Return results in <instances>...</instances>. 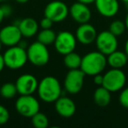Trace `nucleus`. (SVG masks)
<instances>
[{
    "label": "nucleus",
    "instance_id": "f257e3e1",
    "mask_svg": "<svg viewBox=\"0 0 128 128\" xmlns=\"http://www.w3.org/2000/svg\"><path fill=\"white\" fill-rule=\"evenodd\" d=\"M37 92L43 102L54 103L62 96V85L56 77L48 76L39 82Z\"/></svg>",
    "mask_w": 128,
    "mask_h": 128
},
{
    "label": "nucleus",
    "instance_id": "f03ea898",
    "mask_svg": "<svg viewBox=\"0 0 128 128\" xmlns=\"http://www.w3.org/2000/svg\"><path fill=\"white\" fill-rule=\"evenodd\" d=\"M107 65V57L99 51H93L86 54L82 58L80 68L87 76L101 74Z\"/></svg>",
    "mask_w": 128,
    "mask_h": 128
},
{
    "label": "nucleus",
    "instance_id": "7ed1b4c3",
    "mask_svg": "<svg viewBox=\"0 0 128 128\" xmlns=\"http://www.w3.org/2000/svg\"><path fill=\"white\" fill-rule=\"evenodd\" d=\"M3 55L6 66L10 70H18L23 68L28 60L26 49L20 45L9 46Z\"/></svg>",
    "mask_w": 128,
    "mask_h": 128
},
{
    "label": "nucleus",
    "instance_id": "20e7f679",
    "mask_svg": "<svg viewBox=\"0 0 128 128\" xmlns=\"http://www.w3.org/2000/svg\"><path fill=\"white\" fill-rule=\"evenodd\" d=\"M26 53L28 60L36 67H43L49 62L50 54L48 46L38 40L27 46Z\"/></svg>",
    "mask_w": 128,
    "mask_h": 128
},
{
    "label": "nucleus",
    "instance_id": "39448f33",
    "mask_svg": "<svg viewBox=\"0 0 128 128\" xmlns=\"http://www.w3.org/2000/svg\"><path fill=\"white\" fill-rule=\"evenodd\" d=\"M126 82V76L121 68H113L104 75L103 85L110 92H117L124 89Z\"/></svg>",
    "mask_w": 128,
    "mask_h": 128
},
{
    "label": "nucleus",
    "instance_id": "423d86ee",
    "mask_svg": "<svg viewBox=\"0 0 128 128\" xmlns=\"http://www.w3.org/2000/svg\"><path fill=\"white\" fill-rule=\"evenodd\" d=\"M15 108L18 113L25 118H32L40 112V103L32 95H20L16 100Z\"/></svg>",
    "mask_w": 128,
    "mask_h": 128
},
{
    "label": "nucleus",
    "instance_id": "0eeeda50",
    "mask_svg": "<svg viewBox=\"0 0 128 128\" xmlns=\"http://www.w3.org/2000/svg\"><path fill=\"white\" fill-rule=\"evenodd\" d=\"M84 76L85 74L81 68L70 70L64 79V88L67 92L72 95L80 92L84 87Z\"/></svg>",
    "mask_w": 128,
    "mask_h": 128
},
{
    "label": "nucleus",
    "instance_id": "6e6552de",
    "mask_svg": "<svg viewBox=\"0 0 128 128\" xmlns=\"http://www.w3.org/2000/svg\"><path fill=\"white\" fill-rule=\"evenodd\" d=\"M70 9L67 4L60 0L48 3L44 10V16L49 18L54 23L62 22L68 16Z\"/></svg>",
    "mask_w": 128,
    "mask_h": 128
},
{
    "label": "nucleus",
    "instance_id": "1a4fd4ad",
    "mask_svg": "<svg viewBox=\"0 0 128 128\" xmlns=\"http://www.w3.org/2000/svg\"><path fill=\"white\" fill-rule=\"evenodd\" d=\"M96 48L99 52L105 55H108L118 49V41L117 36H115L110 31H103L99 32L96 38Z\"/></svg>",
    "mask_w": 128,
    "mask_h": 128
},
{
    "label": "nucleus",
    "instance_id": "9d476101",
    "mask_svg": "<svg viewBox=\"0 0 128 128\" xmlns=\"http://www.w3.org/2000/svg\"><path fill=\"white\" fill-rule=\"evenodd\" d=\"M76 38L73 34L68 31H62L57 34L54 43L55 50L60 54L65 55L70 52L75 51L76 46Z\"/></svg>",
    "mask_w": 128,
    "mask_h": 128
},
{
    "label": "nucleus",
    "instance_id": "9b49d317",
    "mask_svg": "<svg viewBox=\"0 0 128 128\" xmlns=\"http://www.w3.org/2000/svg\"><path fill=\"white\" fill-rule=\"evenodd\" d=\"M22 34L18 25L12 24L3 27L0 30V40L6 46H16L20 42Z\"/></svg>",
    "mask_w": 128,
    "mask_h": 128
},
{
    "label": "nucleus",
    "instance_id": "f8f14e48",
    "mask_svg": "<svg viewBox=\"0 0 128 128\" xmlns=\"http://www.w3.org/2000/svg\"><path fill=\"white\" fill-rule=\"evenodd\" d=\"M15 84L20 95H32L37 91L39 82L34 76L24 74L18 77Z\"/></svg>",
    "mask_w": 128,
    "mask_h": 128
},
{
    "label": "nucleus",
    "instance_id": "ddd939ff",
    "mask_svg": "<svg viewBox=\"0 0 128 128\" xmlns=\"http://www.w3.org/2000/svg\"><path fill=\"white\" fill-rule=\"evenodd\" d=\"M98 36L96 28L91 24L84 23L80 24L76 31V38L77 41L82 45H90L96 40Z\"/></svg>",
    "mask_w": 128,
    "mask_h": 128
},
{
    "label": "nucleus",
    "instance_id": "4468645a",
    "mask_svg": "<svg viewBox=\"0 0 128 128\" xmlns=\"http://www.w3.org/2000/svg\"><path fill=\"white\" fill-rule=\"evenodd\" d=\"M70 14L71 18L79 24L88 23L91 18V11L88 4L78 1L70 6Z\"/></svg>",
    "mask_w": 128,
    "mask_h": 128
},
{
    "label": "nucleus",
    "instance_id": "2eb2a0df",
    "mask_svg": "<svg viewBox=\"0 0 128 128\" xmlns=\"http://www.w3.org/2000/svg\"><path fill=\"white\" fill-rule=\"evenodd\" d=\"M54 108L56 112L62 118H71L74 116L76 110V104L71 98L68 96H60L56 101L54 102Z\"/></svg>",
    "mask_w": 128,
    "mask_h": 128
},
{
    "label": "nucleus",
    "instance_id": "dca6fc26",
    "mask_svg": "<svg viewBox=\"0 0 128 128\" xmlns=\"http://www.w3.org/2000/svg\"><path fill=\"white\" fill-rule=\"evenodd\" d=\"M94 4L98 13L105 18H112L119 11L118 0H96Z\"/></svg>",
    "mask_w": 128,
    "mask_h": 128
},
{
    "label": "nucleus",
    "instance_id": "f3484780",
    "mask_svg": "<svg viewBox=\"0 0 128 128\" xmlns=\"http://www.w3.org/2000/svg\"><path fill=\"white\" fill-rule=\"evenodd\" d=\"M16 25H18L22 36L26 38H32L35 35L39 30L40 26L38 22L32 18H23Z\"/></svg>",
    "mask_w": 128,
    "mask_h": 128
},
{
    "label": "nucleus",
    "instance_id": "a211bd4d",
    "mask_svg": "<svg viewBox=\"0 0 128 128\" xmlns=\"http://www.w3.org/2000/svg\"><path fill=\"white\" fill-rule=\"evenodd\" d=\"M128 62V56L124 51L115 50L112 54L107 55V64L110 68H122L126 66Z\"/></svg>",
    "mask_w": 128,
    "mask_h": 128
},
{
    "label": "nucleus",
    "instance_id": "6ab92c4d",
    "mask_svg": "<svg viewBox=\"0 0 128 128\" xmlns=\"http://www.w3.org/2000/svg\"><path fill=\"white\" fill-rule=\"evenodd\" d=\"M110 93L112 92L104 86L98 87L95 90L94 95H93L95 104L99 107H106L107 105H109V104L110 103V100H112Z\"/></svg>",
    "mask_w": 128,
    "mask_h": 128
},
{
    "label": "nucleus",
    "instance_id": "aec40b11",
    "mask_svg": "<svg viewBox=\"0 0 128 128\" xmlns=\"http://www.w3.org/2000/svg\"><path fill=\"white\" fill-rule=\"evenodd\" d=\"M82 58L79 54L76 53L75 51L70 52L64 55L63 62L64 65L68 68V70H76L80 68L81 63H82Z\"/></svg>",
    "mask_w": 128,
    "mask_h": 128
},
{
    "label": "nucleus",
    "instance_id": "412c9836",
    "mask_svg": "<svg viewBox=\"0 0 128 128\" xmlns=\"http://www.w3.org/2000/svg\"><path fill=\"white\" fill-rule=\"evenodd\" d=\"M56 35L57 34L51 28L42 29L38 34L37 40L42 44L46 45V46H50V45L54 43Z\"/></svg>",
    "mask_w": 128,
    "mask_h": 128
},
{
    "label": "nucleus",
    "instance_id": "4be33fe9",
    "mask_svg": "<svg viewBox=\"0 0 128 128\" xmlns=\"http://www.w3.org/2000/svg\"><path fill=\"white\" fill-rule=\"evenodd\" d=\"M17 94H18V90L16 84L13 82H6L0 88V95L2 98L6 99L13 98Z\"/></svg>",
    "mask_w": 128,
    "mask_h": 128
},
{
    "label": "nucleus",
    "instance_id": "5701e85b",
    "mask_svg": "<svg viewBox=\"0 0 128 128\" xmlns=\"http://www.w3.org/2000/svg\"><path fill=\"white\" fill-rule=\"evenodd\" d=\"M32 124L36 128H46L49 126V119L43 112H38L35 115L31 118Z\"/></svg>",
    "mask_w": 128,
    "mask_h": 128
},
{
    "label": "nucleus",
    "instance_id": "b1692460",
    "mask_svg": "<svg viewBox=\"0 0 128 128\" xmlns=\"http://www.w3.org/2000/svg\"><path fill=\"white\" fill-rule=\"evenodd\" d=\"M109 31L112 34H113L115 36H120L124 34V32L126 31V26L124 21L120 20H116L110 23L109 26Z\"/></svg>",
    "mask_w": 128,
    "mask_h": 128
},
{
    "label": "nucleus",
    "instance_id": "393cba45",
    "mask_svg": "<svg viewBox=\"0 0 128 128\" xmlns=\"http://www.w3.org/2000/svg\"><path fill=\"white\" fill-rule=\"evenodd\" d=\"M118 101L124 108L128 109V87L122 89L118 96Z\"/></svg>",
    "mask_w": 128,
    "mask_h": 128
},
{
    "label": "nucleus",
    "instance_id": "a878e982",
    "mask_svg": "<svg viewBox=\"0 0 128 128\" xmlns=\"http://www.w3.org/2000/svg\"><path fill=\"white\" fill-rule=\"evenodd\" d=\"M9 118H10L9 110L4 105L0 104V126L6 124L8 122V120H9Z\"/></svg>",
    "mask_w": 128,
    "mask_h": 128
},
{
    "label": "nucleus",
    "instance_id": "bb28decb",
    "mask_svg": "<svg viewBox=\"0 0 128 128\" xmlns=\"http://www.w3.org/2000/svg\"><path fill=\"white\" fill-rule=\"evenodd\" d=\"M54 22L48 17H44L40 22V26L42 29H49L52 27Z\"/></svg>",
    "mask_w": 128,
    "mask_h": 128
},
{
    "label": "nucleus",
    "instance_id": "cd10ccee",
    "mask_svg": "<svg viewBox=\"0 0 128 128\" xmlns=\"http://www.w3.org/2000/svg\"><path fill=\"white\" fill-rule=\"evenodd\" d=\"M1 8H2L3 12H4V15H6V18L11 16L12 13V8L9 4H4V6H1Z\"/></svg>",
    "mask_w": 128,
    "mask_h": 128
},
{
    "label": "nucleus",
    "instance_id": "c85d7f7f",
    "mask_svg": "<svg viewBox=\"0 0 128 128\" xmlns=\"http://www.w3.org/2000/svg\"><path fill=\"white\" fill-rule=\"evenodd\" d=\"M104 82V76H102L101 74H98V75L94 76V84L96 85L102 86Z\"/></svg>",
    "mask_w": 128,
    "mask_h": 128
},
{
    "label": "nucleus",
    "instance_id": "c756f323",
    "mask_svg": "<svg viewBox=\"0 0 128 128\" xmlns=\"http://www.w3.org/2000/svg\"><path fill=\"white\" fill-rule=\"evenodd\" d=\"M4 67H6V63H4V55L0 54V73L2 72V70H4Z\"/></svg>",
    "mask_w": 128,
    "mask_h": 128
},
{
    "label": "nucleus",
    "instance_id": "7c9ffc66",
    "mask_svg": "<svg viewBox=\"0 0 128 128\" xmlns=\"http://www.w3.org/2000/svg\"><path fill=\"white\" fill-rule=\"evenodd\" d=\"M78 2H81L82 4H93L95 3L96 0H77Z\"/></svg>",
    "mask_w": 128,
    "mask_h": 128
},
{
    "label": "nucleus",
    "instance_id": "2f4dec72",
    "mask_svg": "<svg viewBox=\"0 0 128 128\" xmlns=\"http://www.w3.org/2000/svg\"><path fill=\"white\" fill-rule=\"evenodd\" d=\"M4 18H6V15H4V12H3L2 8H1V6H0V24L2 23Z\"/></svg>",
    "mask_w": 128,
    "mask_h": 128
},
{
    "label": "nucleus",
    "instance_id": "473e14b6",
    "mask_svg": "<svg viewBox=\"0 0 128 128\" xmlns=\"http://www.w3.org/2000/svg\"><path fill=\"white\" fill-rule=\"evenodd\" d=\"M124 53L126 54V55L128 56V39L126 40V43H124Z\"/></svg>",
    "mask_w": 128,
    "mask_h": 128
},
{
    "label": "nucleus",
    "instance_id": "72a5a7b5",
    "mask_svg": "<svg viewBox=\"0 0 128 128\" xmlns=\"http://www.w3.org/2000/svg\"><path fill=\"white\" fill-rule=\"evenodd\" d=\"M124 23H126V31H128V12L126 16V18H124Z\"/></svg>",
    "mask_w": 128,
    "mask_h": 128
},
{
    "label": "nucleus",
    "instance_id": "f704fd0d",
    "mask_svg": "<svg viewBox=\"0 0 128 128\" xmlns=\"http://www.w3.org/2000/svg\"><path fill=\"white\" fill-rule=\"evenodd\" d=\"M17 2L20 3V4H26L29 1V0H16Z\"/></svg>",
    "mask_w": 128,
    "mask_h": 128
},
{
    "label": "nucleus",
    "instance_id": "c9c22d12",
    "mask_svg": "<svg viewBox=\"0 0 128 128\" xmlns=\"http://www.w3.org/2000/svg\"><path fill=\"white\" fill-rule=\"evenodd\" d=\"M120 1H122V2H124V4H128V0H120Z\"/></svg>",
    "mask_w": 128,
    "mask_h": 128
},
{
    "label": "nucleus",
    "instance_id": "e433bc0d",
    "mask_svg": "<svg viewBox=\"0 0 128 128\" xmlns=\"http://www.w3.org/2000/svg\"><path fill=\"white\" fill-rule=\"evenodd\" d=\"M2 46H3V43H2V41L0 40V50H1V48H2Z\"/></svg>",
    "mask_w": 128,
    "mask_h": 128
},
{
    "label": "nucleus",
    "instance_id": "4c0bfd02",
    "mask_svg": "<svg viewBox=\"0 0 128 128\" xmlns=\"http://www.w3.org/2000/svg\"><path fill=\"white\" fill-rule=\"evenodd\" d=\"M126 6H127V9H128V4H126Z\"/></svg>",
    "mask_w": 128,
    "mask_h": 128
},
{
    "label": "nucleus",
    "instance_id": "58836bf2",
    "mask_svg": "<svg viewBox=\"0 0 128 128\" xmlns=\"http://www.w3.org/2000/svg\"><path fill=\"white\" fill-rule=\"evenodd\" d=\"M1 2H2V0H0V4H1Z\"/></svg>",
    "mask_w": 128,
    "mask_h": 128
},
{
    "label": "nucleus",
    "instance_id": "ea45409f",
    "mask_svg": "<svg viewBox=\"0 0 128 128\" xmlns=\"http://www.w3.org/2000/svg\"><path fill=\"white\" fill-rule=\"evenodd\" d=\"M2 1H4V0H2Z\"/></svg>",
    "mask_w": 128,
    "mask_h": 128
}]
</instances>
